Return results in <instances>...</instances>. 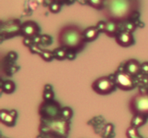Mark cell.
I'll return each mask as SVG.
<instances>
[{
	"label": "cell",
	"mask_w": 148,
	"mask_h": 138,
	"mask_svg": "<svg viewBox=\"0 0 148 138\" xmlns=\"http://www.w3.org/2000/svg\"><path fill=\"white\" fill-rule=\"evenodd\" d=\"M138 0H105L103 14L107 20L124 22L138 11Z\"/></svg>",
	"instance_id": "6da1fadb"
},
{
	"label": "cell",
	"mask_w": 148,
	"mask_h": 138,
	"mask_svg": "<svg viewBox=\"0 0 148 138\" xmlns=\"http://www.w3.org/2000/svg\"><path fill=\"white\" fill-rule=\"evenodd\" d=\"M57 43L60 47L77 53L82 51L86 44L83 30L73 24H66L60 29L57 34Z\"/></svg>",
	"instance_id": "7a4b0ae2"
},
{
	"label": "cell",
	"mask_w": 148,
	"mask_h": 138,
	"mask_svg": "<svg viewBox=\"0 0 148 138\" xmlns=\"http://www.w3.org/2000/svg\"><path fill=\"white\" fill-rule=\"evenodd\" d=\"M129 109L133 115H142L148 118V91L138 92L129 101Z\"/></svg>",
	"instance_id": "3957f363"
},
{
	"label": "cell",
	"mask_w": 148,
	"mask_h": 138,
	"mask_svg": "<svg viewBox=\"0 0 148 138\" xmlns=\"http://www.w3.org/2000/svg\"><path fill=\"white\" fill-rule=\"evenodd\" d=\"M62 109L59 103L53 99L43 101L39 106L38 113L45 121H53L60 119Z\"/></svg>",
	"instance_id": "277c9868"
},
{
	"label": "cell",
	"mask_w": 148,
	"mask_h": 138,
	"mask_svg": "<svg viewBox=\"0 0 148 138\" xmlns=\"http://www.w3.org/2000/svg\"><path fill=\"white\" fill-rule=\"evenodd\" d=\"M92 91L99 95H108L116 89V85L111 76H102L95 79L91 84Z\"/></svg>",
	"instance_id": "5b68a950"
},
{
	"label": "cell",
	"mask_w": 148,
	"mask_h": 138,
	"mask_svg": "<svg viewBox=\"0 0 148 138\" xmlns=\"http://www.w3.org/2000/svg\"><path fill=\"white\" fill-rule=\"evenodd\" d=\"M113 78L115 81L116 87L122 91H132L136 86V78L134 76L124 71V69L119 70L113 75Z\"/></svg>",
	"instance_id": "8992f818"
},
{
	"label": "cell",
	"mask_w": 148,
	"mask_h": 138,
	"mask_svg": "<svg viewBox=\"0 0 148 138\" xmlns=\"http://www.w3.org/2000/svg\"><path fill=\"white\" fill-rule=\"evenodd\" d=\"M21 24L22 23L18 20H8L1 23V35L7 39L20 34Z\"/></svg>",
	"instance_id": "52a82bcc"
},
{
	"label": "cell",
	"mask_w": 148,
	"mask_h": 138,
	"mask_svg": "<svg viewBox=\"0 0 148 138\" xmlns=\"http://www.w3.org/2000/svg\"><path fill=\"white\" fill-rule=\"evenodd\" d=\"M40 27L38 24L34 21L28 20L22 23L20 27V34L23 37H31L33 38L39 34Z\"/></svg>",
	"instance_id": "ba28073f"
},
{
	"label": "cell",
	"mask_w": 148,
	"mask_h": 138,
	"mask_svg": "<svg viewBox=\"0 0 148 138\" xmlns=\"http://www.w3.org/2000/svg\"><path fill=\"white\" fill-rule=\"evenodd\" d=\"M116 42L119 45L123 47H127L132 46L134 43V38L132 33L123 30L120 31L115 37Z\"/></svg>",
	"instance_id": "9c48e42d"
},
{
	"label": "cell",
	"mask_w": 148,
	"mask_h": 138,
	"mask_svg": "<svg viewBox=\"0 0 148 138\" xmlns=\"http://www.w3.org/2000/svg\"><path fill=\"white\" fill-rule=\"evenodd\" d=\"M124 70L132 76H137L141 73V64L136 59H130L124 64Z\"/></svg>",
	"instance_id": "30bf717a"
},
{
	"label": "cell",
	"mask_w": 148,
	"mask_h": 138,
	"mask_svg": "<svg viewBox=\"0 0 148 138\" xmlns=\"http://www.w3.org/2000/svg\"><path fill=\"white\" fill-rule=\"evenodd\" d=\"M17 117V112L15 110H6L1 109L0 112V119L3 124L7 126H12L15 123Z\"/></svg>",
	"instance_id": "8fae6325"
},
{
	"label": "cell",
	"mask_w": 148,
	"mask_h": 138,
	"mask_svg": "<svg viewBox=\"0 0 148 138\" xmlns=\"http://www.w3.org/2000/svg\"><path fill=\"white\" fill-rule=\"evenodd\" d=\"M100 32L95 26H90L83 30V35L86 43L94 41L98 38Z\"/></svg>",
	"instance_id": "7c38bea8"
},
{
	"label": "cell",
	"mask_w": 148,
	"mask_h": 138,
	"mask_svg": "<svg viewBox=\"0 0 148 138\" xmlns=\"http://www.w3.org/2000/svg\"><path fill=\"white\" fill-rule=\"evenodd\" d=\"M119 32V23L116 22L114 21H111V20H107L106 27L104 33L108 37H115Z\"/></svg>",
	"instance_id": "4fadbf2b"
},
{
	"label": "cell",
	"mask_w": 148,
	"mask_h": 138,
	"mask_svg": "<svg viewBox=\"0 0 148 138\" xmlns=\"http://www.w3.org/2000/svg\"><path fill=\"white\" fill-rule=\"evenodd\" d=\"M146 120H147V117L142 115H133V117L132 118L131 122H130V125L133 127L139 128L144 125L145 124Z\"/></svg>",
	"instance_id": "5bb4252c"
},
{
	"label": "cell",
	"mask_w": 148,
	"mask_h": 138,
	"mask_svg": "<svg viewBox=\"0 0 148 138\" xmlns=\"http://www.w3.org/2000/svg\"><path fill=\"white\" fill-rule=\"evenodd\" d=\"M66 53H67V50L66 48L59 46L53 50V57L58 60H65L66 57Z\"/></svg>",
	"instance_id": "9a60e30c"
},
{
	"label": "cell",
	"mask_w": 148,
	"mask_h": 138,
	"mask_svg": "<svg viewBox=\"0 0 148 138\" xmlns=\"http://www.w3.org/2000/svg\"><path fill=\"white\" fill-rule=\"evenodd\" d=\"M1 89L4 93H11L15 89V84L11 80H4L1 86Z\"/></svg>",
	"instance_id": "2e32d148"
},
{
	"label": "cell",
	"mask_w": 148,
	"mask_h": 138,
	"mask_svg": "<svg viewBox=\"0 0 148 138\" xmlns=\"http://www.w3.org/2000/svg\"><path fill=\"white\" fill-rule=\"evenodd\" d=\"M53 97H54V93L53 91L52 86L49 84L45 85L43 93V101L53 100Z\"/></svg>",
	"instance_id": "e0dca14e"
},
{
	"label": "cell",
	"mask_w": 148,
	"mask_h": 138,
	"mask_svg": "<svg viewBox=\"0 0 148 138\" xmlns=\"http://www.w3.org/2000/svg\"><path fill=\"white\" fill-rule=\"evenodd\" d=\"M38 55L43 59V60L46 62H50L53 59H54L53 57V51H51L49 50H43V49H40V52L38 53Z\"/></svg>",
	"instance_id": "ac0fdd59"
},
{
	"label": "cell",
	"mask_w": 148,
	"mask_h": 138,
	"mask_svg": "<svg viewBox=\"0 0 148 138\" xmlns=\"http://www.w3.org/2000/svg\"><path fill=\"white\" fill-rule=\"evenodd\" d=\"M123 27V30H125V31L133 33L135 31L136 28H137V25H136L135 23L132 21H130V20H127V21L124 22H121Z\"/></svg>",
	"instance_id": "d6986e66"
},
{
	"label": "cell",
	"mask_w": 148,
	"mask_h": 138,
	"mask_svg": "<svg viewBox=\"0 0 148 138\" xmlns=\"http://www.w3.org/2000/svg\"><path fill=\"white\" fill-rule=\"evenodd\" d=\"M88 4L95 9L102 10L104 7L105 0H87Z\"/></svg>",
	"instance_id": "ffe728a7"
},
{
	"label": "cell",
	"mask_w": 148,
	"mask_h": 138,
	"mask_svg": "<svg viewBox=\"0 0 148 138\" xmlns=\"http://www.w3.org/2000/svg\"><path fill=\"white\" fill-rule=\"evenodd\" d=\"M126 135L127 138H142L139 132H137V128L133 127L132 126L128 128L126 132Z\"/></svg>",
	"instance_id": "44dd1931"
},
{
	"label": "cell",
	"mask_w": 148,
	"mask_h": 138,
	"mask_svg": "<svg viewBox=\"0 0 148 138\" xmlns=\"http://www.w3.org/2000/svg\"><path fill=\"white\" fill-rule=\"evenodd\" d=\"M72 116V110L71 108L67 107H64L62 109V114H61V118L64 120L69 121Z\"/></svg>",
	"instance_id": "7402d4cb"
},
{
	"label": "cell",
	"mask_w": 148,
	"mask_h": 138,
	"mask_svg": "<svg viewBox=\"0 0 148 138\" xmlns=\"http://www.w3.org/2000/svg\"><path fill=\"white\" fill-rule=\"evenodd\" d=\"M62 4L59 2H56V1H51V4H49V9L50 12L52 13H58L60 12L61 9H62Z\"/></svg>",
	"instance_id": "603a6c76"
},
{
	"label": "cell",
	"mask_w": 148,
	"mask_h": 138,
	"mask_svg": "<svg viewBox=\"0 0 148 138\" xmlns=\"http://www.w3.org/2000/svg\"><path fill=\"white\" fill-rule=\"evenodd\" d=\"M53 43L51 37L49 34H41V42H40V45H50L51 43Z\"/></svg>",
	"instance_id": "cb8c5ba5"
},
{
	"label": "cell",
	"mask_w": 148,
	"mask_h": 138,
	"mask_svg": "<svg viewBox=\"0 0 148 138\" xmlns=\"http://www.w3.org/2000/svg\"><path fill=\"white\" fill-rule=\"evenodd\" d=\"M95 27H97V29H98V31L100 32V33L101 32L104 33V32H105V30H106V22L103 21V20L99 21L96 24Z\"/></svg>",
	"instance_id": "d4e9b609"
},
{
	"label": "cell",
	"mask_w": 148,
	"mask_h": 138,
	"mask_svg": "<svg viewBox=\"0 0 148 138\" xmlns=\"http://www.w3.org/2000/svg\"><path fill=\"white\" fill-rule=\"evenodd\" d=\"M77 52L74 51V50H68L67 53H66V59L68 60H73L76 58L77 56Z\"/></svg>",
	"instance_id": "484cf974"
},
{
	"label": "cell",
	"mask_w": 148,
	"mask_h": 138,
	"mask_svg": "<svg viewBox=\"0 0 148 138\" xmlns=\"http://www.w3.org/2000/svg\"><path fill=\"white\" fill-rule=\"evenodd\" d=\"M23 43L25 47H30L33 44V38H31V37H23Z\"/></svg>",
	"instance_id": "4316f807"
},
{
	"label": "cell",
	"mask_w": 148,
	"mask_h": 138,
	"mask_svg": "<svg viewBox=\"0 0 148 138\" xmlns=\"http://www.w3.org/2000/svg\"><path fill=\"white\" fill-rule=\"evenodd\" d=\"M141 73L144 75H148V62H144L141 64Z\"/></svg>",
	"instance_id": "83f0119b"
},
{
	"label": "cell",
	"mask_w": 148,
	"mask_h": 138,
	"mask_svg": "<svg viewBox=\"0 0 148 138\" xmlns=\"http://www.w3.org/2000/svg\"><path fill=\"white\" fill-rule=\"evenodd\" d=\"M33 43L34 44H37L40 45V42H41V34H38L37 35H36L35 37H33Z\"/></svg>",
	"instance_id": "f1b7e54d"
},
{
	"label": "cell",
	"mask_w": 148,
	"mask_h": 138,
	"mask_svg": "<svg viewBox=\"0 0 148 138\" xmlns=\"http://www.w3.org/2000/svg\"><path fill=\"white\" fill-rule=\"evenodd\" d=\"M51 1H56V2H59L61 4H65V2L66 1V0H51Z\"/></svg>",
	"instance_id": "f546056e"
},
{
	"label": "cell",
	"mask_w": 148,
	"mask_h": 138,
	"mask_svg": "<svg viewBox=\"0 0 148 138\" xmlns=\"http://www.w3.org/2000/svg\"><path fill=\"white\" fill-rule=\"evenodd\" d=\"M147 77H148V75H147Z\"/></svg>",
	"instance_id": "4dcf8cb0"
}]
</instances>
